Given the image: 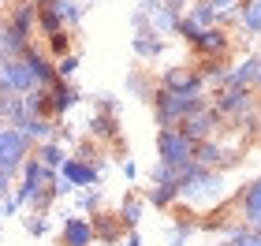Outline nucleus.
<instances>
[{"mask_svg": "<svg viewBox=\"0 0 261 246\" xmlns=\"http://www.w3.org/2000/svg\"><path fill=\"white\" fill-rule=\"evenodd\" d=\"M22 228H27L30 231V235H49V220H45V216H22Z\"/></svg>", "mask_w": 261, "mask_h": 246, "instance_id": "37", "label": "nucleus"}, {"mask_svg": "<svg viewBox=\"0 0 261 246\" xmlns=\"http://www.w3.org/2000/svg\"><path fill=\"white\" fill-rule=\"evenodd\" d=\"M75 71H79V52H67L64 60H56V75H60L64 82H67L71 75H75Z\"/></svg>", "mask_w": 261, "mask_h": 246, "instance_id": "36", "label": "nucleus"}, {"mask_svg": "<svg viewBox=\"0 0 261 246\" xmlns=\"http://www.w3.org/2000/svg\"><path fill=\"white\" fill-rule=\"evenodd\" d=\"M34 4H38V8H45V4H53V0H34Z\"/></svg>", "mask_w": 261, "mask_h": 246, "instance_id": "45", "label": "nucleus"}, {"mask_svg": "<svg viewBox=\"0 0 261 246\" xmlns=\"http://www.w3.org/2000/svg\"><path fill=\"white\" fill-rule=\"evenodd\" d=\"M60 179H64V183H71L75 190H82V186H97L101 172H97V164H90V160L67 157V160H64V168H60Z\"/></svg>", "mask_w": 261, "mask_h": 246, "instance_id": "14", "label": "nucleus"}, {"mask_svg": "<svg viewBox=\"0 0 261 246\" xmlns=\"http://www.w3.org/2000/svg\"><path fill=\"white\" fill-rule=\"evenodd\" d=\"M53 8L60 11V19H64V26H67V30L82 22V8L75 4V0H53Z\"/></svg>", "mask_w": 261, "mask_h": 246, "instance_id": "32", "label": "nucleus"}, {"mask_svg": "<svg viewBox=\"0 0 261 246\" xmlns=\"http://www.w3.org/2000/svg\"><path fill=\"white\" fill-rule=\"evenodd\" d=\"M235 22H239L250 38H261V0H243L239 11H235Z\"/></svg>", "mask_w": 261, "mask_h": 246, "instance_id": "23", "label": "nucleus"}, {"mask_svg": "<svg viewBox=\"0 0 261 246\" xmlns=\"http://www.w3.org/2000/svg\"><path fill=\"white\" fill-rule=\"evenodd\" d=\"M130 45H135V56H138V60H146V64H153V60L164 52V38H161L157 30H142V34H135V41H130Z\"/></svg>", "mask_w": 261, "mask_h": 246, "instance_id": "22", "label": "nucleus"}, {"mask_svg": "<svg viewBox=\"0 0 261 246\" xmlns=\"http://www.w3.org/2000/svg\"><path fill=\"white\" fill-rule=\"evenodd\" d=\"M257 90H250V86H224V90H217V97H213V104H217V112L224 116L228 123H239V120H246L250 112H257Z\"/></svg>", "mask_w": 261, "mask_h": 246, "instance_id": "4", "label": "nucleus"}, {"mask_svg": "<svg viewBox=\"0 0 261 246\" xmlns=\"http://www.w3.org/2000/svg\"><path fill=\"white\" fill-rule=\"evenodd\" d=\"M257 97H261V78H257ZM257 108H261V101H257Z\"/></svg>", "mask_w": 261, "mask_h": 246, "instance_id": "46", "label": "nucleus"}, {"mask_svg": "<svg viewBox=\"0 0 261 246\" xmlns=\"http://www.w3.org/2000/svg\"><path fill=\"white\" fill-rule=\"evenodd\" d=\"M164 4H168V8L175 11V15H183V11H191V4H194V0H164Z\"/></svg>", "mask_w": 261, "mask_h": 246, "instance_id": "42", "label": "nucleus"}, {"mask_svg": "<svg viewBox=\"0 0 261 246\" xmlns=\"http://www.w3.org/2000/svg\"><path fill=\"white\" fill-rule=\"evenodd\" d=\"M27 108H30V116H49V120H53L49 90H34V93H27Z\"/></svg>", "mask_w": 261, "mask_h": 246, "instance_id": "31", "label": "nucleus"}, {"mask_svg": "<svg viewBox=\"0 0 261 246\" xmlns=\"http://www.w3.org/2000/svg\"><path fill=\"white\" fill-rule=\"evenodd\" d=\"M235 205H239V220H243V224L257 228L261 224V179L246 183L239 190V198H235Z\"/></svg>", "mask_w": 261, "mask_h": 246, "instance_id": "17", "label": "nucleus"}, {"mask_svg": "<svg viewBox=\"0 0 261 246\" xmlns=\"http://www.w3.org/2000/svg\"><path fill=\"white\" fill-rule=\"evenodd\" d=\"M49 101H53V120H60V116H67L79 104V90L71 86V82L56 78L53 86H49Z\"/></svg>", "mask_w": 261, "mask_h": 246, "instance_id": "20", "label": "nucleus"}, {"mask_svg": "<svg viewBox=\"0 0 261 246\" xmlns=\"http://www.w3.org/2000/svg\"><path fill=\"white\" fill-rule=\"evenodd\" d=\"M194 231H198L194 216H175L172 224H168V235H164V242H168V246H187V242L194 239Z\"/></svg>", "mask_w": 261, "mask_h": 246, "instance_id": "25", "label": "nucleus"}, {"mask_svg": "<svg viewBox=\"0 0 261 246\" xmlns=\"http://www.w3.org/2000/svg\"><path fill=\"white\" fill-rule=\"evenodd\" d=\"M0 34H4V22H0ZM0 64H4V52H0Z\"/></svg>", "mask_w": 261, "mask_h": 246, "instance_id": "48", "label": "nucleus"}, {"mask_svg": "<svg viewBox=\"0 0 261 246\" xmlns=\"http://www.w3.org/2000/svg\"><path fill=\"white\" fill-rule=\"evenodd\" d=\"M224 123H228V120H224V116L217 112V104H205L201 112H194L191 120H183V123H179V131L198 146V142H205V138H217V134L224 131Z\"/></svg>", "mask_w": 261, "mask_h": 246, "instance_id": "8", "label": "nucleus"}, {"mask_svg": "<svg viewBox=\"0 0 261 246\" xmlns=\"http://www.w3.org/2000/svg\"><path fill=\"white\" fill-rule=\"evenodd\" d=\"M257 78H261V52L257 56H243L235 67H228V86H250V90H257Z\"/></svg>", "mask_w": 261, "mask_h": 246, "instance_id": "19", "label": "nucleus"}, {"mask_svg": "<svg viewBox=\"0 0 261 246\" xmlns=\"http://www.w3.org/2000/svg\"><path fill=\"white\" fill-rule=\"evenodd\" d=\"M187 19H191L194 26H201V30L220 26V15H217V8H213L209 0H194V4H191V11H187Z\"/></svg>", "mask_w": 261, "mask_h": 246, "instance_id": "26", "label": "nucleus"}, {"mask_svg": "<svg viewBox=\"0 0 261 246\" xmlns=\"http://www.w3.org/2000/svg\"><path fill=\"white\" fill-rule=\"evenodd\" d=\"M38 90V82H34V75H30V67H27V60H4L0 64V93H22V97H27V93H34Z\"/></svg>", "mask_w": 261, "mask_h": 246, "instance_id": "10", "label": "nucleus"}, {"mask_svg": "<svg viewBox=\"0 0 261 246\" xmlns=\"http://www.w3.org/2000/svg\"><path fill=\"white\" fill-rule=\"evenodd\" d=\"M30 149H34V142L19 131V127L0 123V172L19 175V172H22V164H27V157H34Z\"/></svg>", "mask_w": 261, "mask_h": 246, "instance_id": "5", "label": "nucleus"}, {"mask_svg": "<svg viewBox=\"0 0 261 246\" xmlns=\"http://www.w3.org/2000/svg\"><path fill=\"white\" fill-rule=\"evenodd\" d=\"M149 179H153V183H175V179H179V172H175L172 164L157 160V164H153V172H149Z\"/></svg>", "mask_w": 261, "mask_h": 246, "instance_id": "35", "label": "nucleus"}, {"mask_svg": "<svg viewBox=\"0 0 261 246\" xmlns=\"http://www.w3.org/2000/svg\"><path fill=\"white\" fill-rule=\"evenodd\" d=\"M175 186H179V202L191 205L194 213H209V209H220L224 205V172L217 168H201V164H187V168L179 172V179H175Z\"/></svg>", "mask_w": 261, "mask_h": 246, "instance_id": "1", "label": "nucleus"}, {"mask_svg": "<svg viewBox=\"0 0 261 246\" xmlns=\"http://www.w3.org/2000/svg\"><path fill=\"white\" fill-rule=\"evenodd\" d=\"M191 49L198 56H213V60H224L231 52V38L224 26H209V30H198V38L191 41Z\"/></svg>", "mask_w": 261, "mask_h": 246, "instance_id": "11", "label": "nucleus"}, {"mask_svg": "<svg viewBox=\"0 0 261 246\" xmlns=\"http://www.w3.org/2000/svg\"><path fill=\"white\" fill-rule=\"evenodd\" d=\"M194 164H201V168H235L239 164V149H228L220 142V138H205V142H198L194 146Z\"/></svg>", "mask_w": 261, "mask_h": 246, "instance_id": "9", "label": "nucleus"}, {"mask_svg": "<svg viewBox=\"0 0 261 246\" xmlns=\"http://www.w3.org/2000/svg\"><path fill=\"white\" fill-rule=\"evenodd\" d=\"M11 179H15V175L0 172V202H4V198H11V194H15V183H11Z\"/></svg>", "mask_w": 261, "mask_h": 246, "instance_id": "41", "label": "nucleus"}, {"mask_svg": "<svg viewBox=\"0 0 261 246\" xmlns=\"http://www.w3.org/2000/svg\"><path fill=\"white\" fill-rule=\"evenodd\" d=\"M157 157L164 164H172L175 172H183L187 164H194V142L179 127H161L157 131Z\"/></svg>", "mask_w": 261, "mask_h": 246, "instance_id": "6", "label": "nucleus"}, {"mask_svg": "<svg viewBox=\"0 0 261 246\" xmlns=\"http://www.w3.org/2000/svg\"><path fill=\"white\" fill-rule=\"evenodd\" d=\"M45 41H49V56H53V60H64V56L71 52V34L67 30L56 34V38H45Z\"/></svg>", "mask_w": 261, "mask_h": 246, "instance_id": "34", "label": "nucleus"}, {"mask_svg": "<svg viewBox=\"0 0 261 246\" xmlns=\"http://www.w3.org/2000/svg\"><path fill=\"white\" fill-rule=\"evenodd\" d=\"M138 175V164L135 160H123V179H135Z\"/></svg>", "mask_w": 261, "mask_h": 246, "instance_id": "44", "label": "nucleus"}, {"mask_svg": "<svg viewBox=\"0 0 261 246\" xmlns=\"http://www.w3.org/2000/svg\"><path fill=\"white\" fill-rule=\"evenodd\" d=\"M34 26H38V4H34V0H15V4L8 8L4 34H0V52H4V60H19V56L30 49Z\"/></svg>", "mask_w": 261, "mask_h": 246, "instance_id": "2", "label": "nucleus"}, {"mask_svg": "<svg viewBox=\"0 0 261 246\" xmlns=\"http://www.w3.org/2000/svg\"><path fill=\"white\" fill-rule=\"evenodd\" d=\"M209 82L198 75V67H164L161 75V90L179 93V97H205Z\"/></svg>", "mask_w": 261, "mask_h": 246, "instance_id": "7", "label": "nucleus"}, {"mask_svg": "<svg viewBox=\"0 0 261 246\" xmlns=\"http://www.w3.org/2000/svg\"><path fill=\"white\" fill-rule=\"evenodd\" d=\"M228 239H231V246H261V231L239 220V224L228 231Z\"/></svg>", "mask_w": 261, "mask_h": 246, "instance_id": "30", "label": "nucleus"}, {"mask_svg": "<svg viewBox=\"0 0 261 246\" xmlns=\"http://www.w3.org/2000/svg\"><path fill=\"white\" fill-rule=\"evenodd\" d=\"M217 246H231V239H220V242H217Z\"/></svg>", "mask_w": 261, "mask_h": 246, "instance_id": "47", "label": "nucleus"}, {"mask_svg": "<svg viewBox=\"0 0 261 246\" xmlns=\"http://www.w3.org/2000/svg\"><path fill=\"white\" fill-rule=\"evenodd\" d=\"M97 235H93V224L86 216H64L60 224V246H93Z\"/></svg>", "mask_w": 261, "mask_h": 246, "instance_id": "16", "label": "nucleus"}, {"mask_svg": "<svg viewBox=\"0 0 261 246\" xmlns=\"http://www.w3.org/2000/svg\"><path fill=\"white\" fill-rule=\"evenodd\" d=\"M22 60H27L30 75H34V82H38V90H49L53 82L60 78V75H56V60H53L49 52H41L38 45H30V49L22 52Z\"/></svg>", "mask_w": 261, "mask_h": 246, "instance_id": "12", "label": "nucleus"}, {"mask_svg": "<svg viewBox=\"0 0 261 246\" xmlns=\"http://www.w3.org/2000/svg\"><path fill=\"white\" fill-rule=\"evenodd\" d=\"M79 160H90V164H97V160H93V157H97V146H90V138H82V142H79V153H75Z\"/></svg>", "mask_w": 261, "mask_h": 246, "instance_id": "39", "label": "nucleus"}, {"mask_svg": "<svg viewBox=\"0 0 261 246\" xmlns=\"http://www.w3.org/2000/svg\"><path fill=\"white\" fill-rule=\"evenodd\" d=\"M127 90L149 101V97H153V90H157V86H153V82L146 78V71H130V75H127Z\"/></svg>", "mask_w": 261, "mask_h": 246, "instance_id": "33", "label": "nucleus"}, {"mask_svg": "<svg viewBox=\"0 0 261 246\" xmlns=\"http://www.w3.org/2000/svg\"><path fill=\"white\" fill-rule=\"evenodd\" d=\"M19 213H22V205H19V198H15V194L0 202V216H19Z\"/></svg>", "mask_w": 261, "mask_h": 246, "instance_id": "38", "label": "nucleus"}, {"mask_svg": "<svg viewBox=\"0 0 261 246\" xmlns=\"http://www.w3.org/2000/svg\"><path fill=\"white\" fill-rule=\"evenodd\" d=\"M90 224H93V235H97L101 246H116L127 235V224L120 220V213H93Z\"/></svg>", "mask_w": 261, "mask_h": 246, "instance_id": "15", "label": "nucleus"}, {"mask_svg": "<svg viewBox=\"0 0 261 246\" xmlns=\"http://www.w3.org/2000/svg\"><path fill=\"white\" fill-rule=\"evenodd\" d=\"M19 131L27 134L34 146H41V142H60V127H56L49 116H27V120L19 123Z\"/></svg>", "mask_w": 261, "mask_h": 246, "instance_id": "18", "label": "nucleus"}, {"mask_svg": "<svg viewBox=\"0 0 261 246\" xmlns=\"http://www.w3.org/2000/svg\"><path fill=\"white\" fill-rule=\"evenodd\" d=\"M175 202H179V186L175 183H153L146 190V205H153V209H172Z\"/></svg>", "mask_w": 261, "mask_h": 246, "instance_id": "24", "label": "nucleus"}, {"mask_svg": "<svg viewBox=\"0 0 261 246\" xmlns=\"http://www.w3.org/2000/svg\"><path fill=\"white\" fill-rule=\"evenodd\" d=\"M153 120H157V127H179L183 120H191L194 112L205 108V97H179V93H168V90H153Z\"/></svg>", "mask_w": 261, "mask_h": 246, "instance_id": "3", "label": "nucleus"}, {"mask_svg": "<svg viewBox=\"0 0 261 246\" xmlns=\"http://www.w3.org/2000/svg\"><path fill=\"white\" fill-rule=\"evenodd\" d=\"M82 209H93V213H101V194H97V186L82 194Z\"/></svg>", "mask_w": 261, "mask_h": 246, "instance_id": "40", "label": "nucleus"}, {"mask_svg": "<svg viewBox=\"0 0 261 246\" xmlns=\"http://www.w3.org/2000/svg\"><path fill=\"white\" fill-rule=\"evenodd\" d=\"M86 131L93 142H109V146H120V116L116 112H105V108H93Z\"/></svg>", "mask_w": 261, "mask_h": 246, "instance_id": "13", "label": "nucleus"}, {"mask_svg": "<svg viewBox=\"0 0 261 246\" xmlns=\"http://www.w3.org/2000/svg\"><path fill=\"white\" fill-rule=\"evenodd\" d=\"M123 246H142V235H138V228H135V231H127V235H123Z\"/></svg>", "mask_w": 261, "mask_h": 246, "instance_id": "43", "label": "nucleus"}, {"mask_svg": "<svg viewBox=\"0 0 261 246\" xmlns=\"http://www.w3.org/2000/svg\"><path fill=\"white\" fill-rule=\"evenodd\" d=\"M38 30H41V38H56V34H64V19H60V11H56L53 4H45L38 8Z\"/></svg>", "mask_w": 261, "mask_h": 246, "instance_id": "27", "label": "nucleus"}, {"mask_svg": "<svg viewBox=\"0 0 261 246\" xmlns=\"http://www.w3.org/2000/svg\"><path fill=\"white\" fill-rule=\"evenodd\" d=\"M30 116V108H27V97L22 93H0V123H8V127H19L22 120Z\"/></svg>", "mask_w": 261, "mask_h": 246, "instance_id": "21", "label": "nucleus"}, {"mask_svg": "<svg viewBox=\"0 0 261 246\" xmlns=\"http://www.w3.org/2000/svg\"><path fill=\"white\" fill-rule=\"evenodd\" d=\"M34 157H38L45 168H53V172H60L64 160H67V153H64L60 142H41V146H34Z\"/></svg>", "mask_w": 261, "mask_h": 246, "instance_id": "28", "label": "nucleus"}, {"mask_svg": "<svg viewBox=\"0 0 261 246\" xmlns=\"http://www.w3.org/2000/svg\"><path fill=\"white\" fill-rule=\"evenodd\" d=\"M142 209H146V198H135V194H127L123 198V205H120V220L127 224V231H135L142 224Z\"/></svg>", "mask_w": 261, "mask_h": 246, "instance_id": "29", "label": "nucleus"}]
</instances>
